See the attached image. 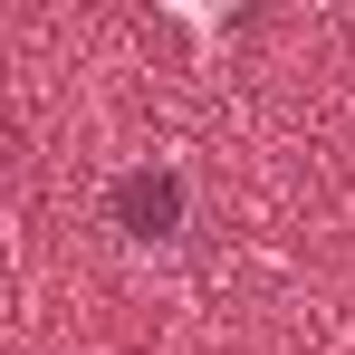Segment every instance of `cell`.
Wrapping results in <instances>:
<instances>
[{
	"instance_id": "obj_1",
	"label": "cell",
	"mask_w": 355,
	"mask_h": 355,
	"mask_svg": "<svg viewBox=\"0 0 355 355\" xmlns=\"http://www.w3.org/2000/svg\"><path fill=\"white\" fill-rule=\"evenodd\" d=\"M106 221H116L135 250H173V240L192 231V182H182V164H164V154L125 164V173L106 182Z\"/></svg>"
}]
</instances>
